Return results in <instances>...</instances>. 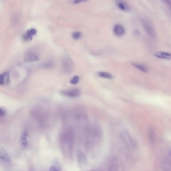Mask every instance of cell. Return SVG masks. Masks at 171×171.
Masks as SVG:
<instances>
[{
  "label": "cell",
  "mask_w": 171,
  "mask_h": 171,
  "mask_svg": "<svg viewBox=\"0 0 171 171\" xmlns=\"http://www.w3.org/2000/svg\"><path fill=\"white\" fill-rule=\"evenodd\" d=\"M28 136V133L27 132H24L22 135L21 138L22 144L23 145V146L25 148L27 147L28 145V142L27 141Z\"/></svg>",
  "instance_id": "9a60e30c"
},
{
  "label": "cell",
  "mask_w": 171,
  "mask_h": 171,
  "mask_svg": "<svg viewBox=\"0 0 171 171\" xmlns=\"http://www.w3.org/2000/svg\"><path fill=\"white\" fill-rule=\"evenodd\" d=\"M143 27L147 34L152 38H155L156 35L155 30L151 23L147 20H143L142 22Z\"/></svg>",
  "instance_id": "5b68a950"
},
{
  "label": "cell",
  "mask_w": 171,
  "mask_h": 171,
  "mask_svg": "<svg viewBox=\"0 0 171 171\" xmlns=\"http://www.w3.org/2000/svg\"><path fill=\"white\" fill-rule=\"evenodd\" d=\"M170 156H171V151H170Z\"/></svg>",
  "instance_id": "603a6c76"
},
{
  "label": "cell",
  "mask_w": 171,
  "mask_h": 171,
  "mask_svg": "<svg viewBox=\"0 0 171 171\" xmlns=\"http://www.w3.org/2000/svg\"><path fill=\"white\" fill-rule=\"evenodd\" d=\"M44 67L45 68H48V69H51L54 66V64L53 63L52 61H48V62H46L44 64Z\"/></svg>",
  "instance_id": "ac0fdd59"
},
{
  "label": "cell",
  "mask_w": 171,
  "mask_h": 171,
  "mask_svg": "<svg viewBox=\"0 0 171 171\" xmlns=\"http://www.w3.org/2000/svg\"><path fill=\"white\" fill-rule=\"evenodd\" d=\"M154 55L158 58L165 59V60H171V53L163 52H157L154 53Z\"/></svg>",
  "instance_id": "7c38bea8"
},
{
  "label": "cell",
  "mask_w": 171,
  "mask_h": 171,
  "mask_svg": "<svg viewBox=\"0 0 171 171\" xmlns=\"http://www.w3.org/2000/svg\"><path fill=\"white\" fill-rule=\"evenodd\" d=\"M133 65L137 69L139 70L140 71H142L143 72L145 73L148 72V67H147L146 65H144L142 64L135 63L133 64Z\"/></svg>",
  "instance_id": "5bb4252c"
},
{
  "label": "cell",
  "mask_w": 171,
  "mask_h": 171,
  "mask_svg": "<svg viewBox=\"0 0 171 171\" xmlns=\"http://www.w3.org/2000/svg\"><path fill=\"white\" fill-rule=\"evenodd\" d=\"M0 161L4 164H8L11 161L10 155L4 148L0 150Z\"/></svg>",
  "instance_id": "52a82bcc"
},
{
  "label": "cell",
  "mask_w": 171,
  "mask_h": 171,
  "mask_svg": "<svg viewBox=\"0 0 171 171\" xmlns=\"http://www.w3.org/2000/svg\"><path fill=\"white\" fill-rule=\"evenodd\" d=\"M116 5L122 11H129L130 10L129 5L122 0H117Z\"/></svg>",
  "instance_id": "9c48e42d"
},
{
  "label": "cell",
  "mask_w": 171,
  "mask_h": 171,
  "mask_svg": "<svg viewBox=\"0 0 171 171\" xmlns=\"http://www.w3.org/2000/svg\"><path fill=\"white\" fill-rule=\"evenodd\" d=\"M6 115V111L5 110L0 108V117H3Z\"/></svg>",
  "instance_id": "7402d4cb"
},
{
  "label": "cell",
  "mask_w": 171,
  "mask_h": 171,
  "mask_svg": "<svg viewBox=\"0 0 171 171\" xmlns=\"http://www.w3.org/2000/svg\"><path fill=\"white\" fill-rule=\"evenodd\" d=\"M61 94L66 97L70 98H77L79 97L81 94V91L77 88L71 89L67 90H63Z\"/></svg>",
  "instance_id": "277c9868"
},
{
  "label": "cell",
  "mask_w": 171,
  "mask_h": 171,
  "mask_svg": "<svg viewBox=\"0 0 171 171\" xmlns=\"http://www.w3.org/2000/svg\"><path fill=\"white\" fill-rule=\"evenodd\" d=\"M148 137L150 143L151 144H154L156 140V135L155 129L153 127H150L149 129Z\"/></svg>",
  "instance_id": "8fae6325"
},
{
  "label": "cell",
  "mask_w": 171,
  "mask_h": 171,
  "mask_svg": "<svg viewBox=\"0 0 171 171\" xmlns=\"http://www.w3.org/2000/svg\"><path fill=\"white\" fill-rule=\"evenodd\" d=\"M98 75L101 78L107 79H112L113 77L111 74L105 72H100L98 73Z\"/></svg>",
  "instance_id": "2e32d148"
},
{
  "label": "cell",
  "mask_w": 171,
  "mask_h": 171,
  "mask_svg": "<svg viewBox=\"0 0 171 171\" xmlns=\"http://www.w3.org/2000/svg\"><path fill=\"white\" fill-rule=\"evenodd\" d=\"M88 1V0H70V2L73 4H77L84 3V2H86Z\"/></svg>",
  "instance_id": "44dd1931"
},
{
  "label": "cell",
  "mask_w": 171,
  "mask_h": 171,
  "mask_svg": "<svg viewBox=\"0 0 171 171\" xmlns=\"http://www.w3.org/2000/svg\"><path fill=\"white\" fill-rule=\"evenodd\" d=\"M76 156L78 164H79L80 165L83 166L86 164L87 162L86 156L82 151L80 150H77L76 152Z\"/></svg>",
  "instance_id": "ba28073f"
},
{
  "label": "cell",
  "mask_w": 171,
  "mask_h": 171,
  "mask_svg": "<svg viewBox=\"0 0 171 171\" xmlns=\"http://www.w3.org/2000/svg\"><path fill=\"white\" fill-rule=\"evenodd\" d=\"M79 77L78 76H75L71 79L70 80V83L73 85H76L79 82Z\"/></svg>",
  "instance_id": "e0dca14e"
},
{
  "label": "cell",
  "mask_w": 171,
  "mask_h": 171,
  "mask_svg": "<svg viewBox=\"0 0 171 171\" xmlns=\"http://www.w3.org/2000/svg\"><path fill=\"white\" fill-rule=\"evenodd\" d=\"M87 134L88 141L94 143L100 140L102 135V131L98 126L93 125L88 129Z\"/></svg>",
  "instance_id": "7a4b0ae2"
},
{
  "label": "cell",
  "mask_w": 171,
  "mask_h": 171,
  "mask_svg": "<svg viewBox=\"0 0 171 171\" xmlns=\"http://www.w3.org/2000/svg\"><path fill=\"white\" fill-rule=\"evenodd\" d=\"M60 141L63 150L67 154H70L74 144V133L71 128L66 127L62 130L60 133Z\"/></svg>",
  "instance_id": "6da1fadb"
},
{
  "label": "cell",
  "mask_w": 171,
  "mask_h": 171,
  "mask_svg": "<svg viewBox=\"0 0 171 171\" xmlns=\"http://www.w3.org/2000/svg\"><path fill=\"white\" fill-rule=\"evenodd\" d=\"M48 171H61V168L58 165H53L50 168Z\"/></svg>",
  "instance_id": "ffe728a7"
},
{
  "label": "cell",
  "mask_w": 171,
  "mask_h": 171,
  "mask_svg": "<svg viewBox=\"0 0 171 171\" xmlns=\"http://www.w3.org/2000/svg\"><path fill=\"white\" fill-rule=\"evenodd\" d=\"M39 59V57L37 54L30 51L27 52L24 57V60L26 63L36 62Z\"/></svg>",
  "instance_id": "8992f818"
},
{
  "label": "cell",
  "mask_w": 171,
  "mask_h": 171,
  "mask_svg": "<svg viewBox=\"0 0 171 171\" xmlns=\"http://www.w3.org/2000/svg\"><path fill=\"white\" fill-rule=\"evenodd\" d=\"M114 32L116 35L122 36L125 33V30L122 25L117 24L114 27Z\"/></svg>",
  "instance_id": "4fadbf2b"
},
{
  "label": "cell",
  "mask_w": 171,
  "mask_h": 171,
  "mask_svg": "<svg viewBox=\"0 0 171 171\" xmlns=\"http://www.w3.org/2000/svg\"><path fill=\"white\" fill-rule=\"evenodd\" d=\"M10 81V74L9 73H4L0 75V85H7Z\"/></svg>",
  "instance_id": "30bf717a"
},
{
  "label": "cell",
  "mask_w": 171,
  "mask_h": 171,
  "mask_svg": "<svg viewBox=\"0 0 171 171\" xmlns=\"http://www.w3.org/2000/svg\"><path fill=\"white\" fill-rule=\"evenodd\" d=\"M72 37L75 40H78L81 38L82 33L80 32H75L73 33Z\"/></svg>",
  "instance_id": "d6986e66"
},
{
  "label": "cell",
  "mask_w": 171,
  "mask_h": 171,
  "mask_svg": "<svg viewBox=\"0 0 171 171\" xmlns=\"http://www.w3.org/2000/svg\"><path fill=\"white\" fill-rule=\"evenodd\" d=\"M62 69L66 73H70L74 69V64L69 56L64 57L62 60Z\"/></svg>",
  "instance_id": "3957f363"
}]
</instances>
